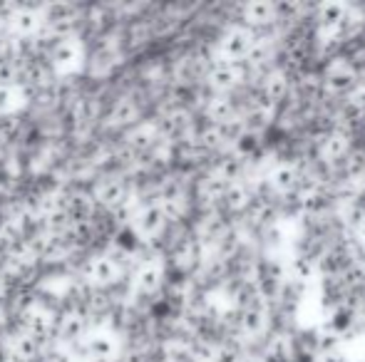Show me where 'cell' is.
I'll return each mask as SVG.
<instances>
[{
	"label": "cell",
	"mask_w": 365,
	"mask_h": 362,
	"mask_svg": "<svg viewBox=\"0 0 365 362\" xmlns=\"http://www.w3.org/2000/svg\"><path fill=\"white\" fill-rule=\"evenodd\" d=\"M85 275L95 285H100V288H110V285H115L122 278V271L115 266V261L110 256H95L85 266Z\"/></svg>",
	"instance_id": "obj_5"
},
{
	"label": "cell",
	"mask_w": 365,
	"mask_h": 362,
	"mask_svg": "<svg viewBox=\"0 0 365 362\" xmlns=\"http://www.w3.org/2000/svg\"><path fill=\"white\" fill-rule=\"evenodd\" d=\"M239 73H236L234 63H224V60H214L212 68L207 73V85L212 87L217 95H224V92H231L239 85Z\"/></svg>",
	"instance_id": "obj_7"
},
{
	"label": "cell",
	"mask_w": 365,
	"mask_h": 362,
	"mask_svg": "<svg viewBox=\"0 0 365 362\" xmlns=\"http://www.w3.org/2000/svg\"><path fill=\"white\" fill-rule=\"evenodd\" d=\"M236 115H239V112H236V105L231 97L217 95L207 102V117L212 119V124H224V122L234 119Z\"/></svg>",
	"instance_id": "obj_15"
},
{
	"label": "cell",
	"mask_w": 365,
	"mask_h": 362,
	"mask_svg": "<svg viewBox=\"0 0 365 362\" xmlns=\"http://www.w3.org/2000/svg\"><path fill=\"white\" fill-rule=\"evenodd\" d=\"M25 102V92L20 87H0V115H13Z\"/></svg>",
	"instance_id": "obj_23"
},
{
	"label": "cell",
	"mask_w": 365,
	"mask_h": 362,
	"mask_svg": "<svg viewBox=\"0 0 365 362\" xmlns=\"http://www.w3.org/2000/svg\"><path fill=\"white\" fill-rule=\"evenodd\" d=\"M85 348L95 360H112L120 353V343H117L115 335L107 333V330H97V333L87 335Z\"/></svg>",
	"instance_id": "obj_10"
},
{
	"label": "cell",
	"mask_w": 365,
	"mask_h": 362,
	"mask_svg": "<svg viewBox=\"0 0 365 362\" xmlns=\"http://www.w3.org/2000/svg\"><path fill=\"white\" fill-rule=\"evenodd\" d=\"M346 13H348V5H343V3H323V5H318L316 23L321 25L323 33H333Z\"/></svg>",
	"instance_id": "obj_17"
},
{
	"label": "cell",
	"mask_w": 365,
	"mask_h": 362,
	"mask_svg": "<svg viewBox=\"0 0 365 362\" xmlns=\"http://www.w3.org/2000/svg\"><path fill=\"white\" fill-rule=\"evenodd\" d=\"M164 358H167V362H197L192 355V348H189L187 343H182V340L169 343L167 348H164Z\"/></svg>",
	"instance_id": "obj_24"
},
{
	"label": "cell",
	"mask_w": 365,
	"mask_h": 362,
	"mask_svg": "<svg viewBox=\"0 0 365 362\" xmlns=\"http://www.w3.org/2000/svg\"><path fill=\"white\" fill-rule=\"evenodd\" d=\"M85 318H82L80 313H70L63 318V323H60V338L68 340V343H75V340L82 338V333H85Z\"/></svg>",
	"instance_id": "obj_20"
},
{
	"label": "cell",
	"mask_w": 365,
	"mask_h": 362,
	"mask_svg": "<svg viewBox=\"0 0 365 362\" xmlns=\"http://www.w3.org/2000/svg\"><path fill=\"white\" fill-rule=\"evenodd\" d=\"M127 198H130V188H127L125 181L122 179H107L97 186L92 201L100 203V206H105V208H110V211H115V208L122 206Z\"/></svg>",
	"instance_id": "obj_9"
},
{
	"label": "cell",
	"mask_w": 365,
	"mask_h": 362,
	"mask_svg": "<svg viewBox=\"0 0 365 362\" xmlns=\"http://www.w3.org/2000/svg\"><path fill=\"white\" fill-rule=\"evenodd\" d=\"M251 201H254V196H251V188H249V183H246V181L229 183L224 198H221V203H224L229 211H244V208H249Z\"/></svg>",
	"instance_id": "obj_14"
},
{
	"label": "cell",
	"mask_w": 365,
	"mask_h": 362,
	"mask_svg": "<svg viewBox=\"0 0 365 362\" xmlns=\"http://www.w3.org/2000/svg\"><path fill=\"white\" fill-rule=\"evenodd\" d=\"M358 238H361V246H365V226L358 231Z\"/></svg>",
	"instance_id": "obj_29"
},
{
	"label": "cell",
	"mask_w": 365,
	"mask_h": 362,
	"mask_svg": "<svg viewBox=\"0 0 365 362\" xmlns=\"http://www.w3.org/2000/svg\"><path fill=\"white\" fill-rule=\"evenodd\" d=\"M246 360V355L241 353V350H236V348H229V345H217L214 348V358L212 362H244Z\"/></svg>",
	"instance_id": "obj_26"
},
{
	"label": "cell",
	"mask_w": 365,
	"mask_h": 362,
	"mask_svg": "<svg viewBox=\"0 0 365 362\" xmlns=\"http://www.w3.org/2000/svg\"><path fill=\"white\" fill-rule=\"evenodd\" d=\"M341 223L348 228V231H361L365 226V206L363 203H348V206L341 208Z\"/></svg>",
	"instance_id": "obj_21"
},
{
	"label": "cell",
	"mask_w": 365,
	"mask_h": 362,
	"mask_svg": "<svg viewBox=\"0 0 365 362\" xmlns=\"http://www.w3.org/2000/svg\"><path fill=\"white\" fill-rule=\"evenodd\" d=\"M18 132V119L15 115H0V142H8Z\"/></svg>",
	"instance_id": "obj_27"
},
{
	"label": "cell",
	"mask_w": 365,
	"mask_h": 362,
	"mask_svg": "<svg viewBox=\"0 0 365 362\" xmlns=\"http://www.w3.org/2000/svg\"><path fill=\"white\" fill-rule=\"evenodd\" d=\"M164 283V268L157 261L142 263L135 271V285L140 293H157Z\"/></svg>",
	"instance_id": "obj_12"
},
{
	"label": "cell",
	"mask_w": 365,
	"mask_h": 362,
	"mask_svg": "<svg viewBox=\"0 0 365 362\" xmlns=\"http://www.w3.org/2000/svg\"><path fill=\"white\" fill-rule=\"evenodd\" d=\"M92 211H95V201H92V196H85V193H75V196L65 198V213H68L70 226H73V223L90 221Z\"/></svg>",
	"instance_id": "obj_13"
},
{
	"label": "cell",
	"mask_w": 365,
	"mask_h": 362,
	"mask_svg": "<svg viewBox=\"0 0 365 362\" xmlns=\"http://www.w3.org/2000/svg\"><path fill=\"white\" fill-rule=\"evenodd\" d=\"M45 25L43 10L35 8H18L13 15H10V28L18 38H33V35L40 33V28Z\"/></svg>",
	"instance_id": "obj_8"
},
{
	"label": "cell",
	"mask_w": 365,
	"mask_h": 362,
	"mask_svg": "<svg viewBox=\"0 0 365 362\" xmlns=\"http://www.w3.org/2000/svg\"><path fill=\"white\" fill-rule=\"evenodd\" d=\"M8 353H10V360L13 362H35L40 358V353H43V348H40L30 335L23 333L13 340V345H10Z\"/></svg>",
	"instance_id": "obj_16"
},
{
	"label": "cell",
	"mask_w": 365,
	"mask_h": 362,
	"mask_svg": "<svg viewBox=\"0 0 365 362\" xmlns=\"http://www.w3.org/2000/svg\"><path fill=\"white\" fill-rule=\"evenodd\" d=\"M82 60V48L75 38H63L50 48V63L58 70H75Z\"/></svg>",
	"instance_id": "obj_6"
},
{
	"label": "cell",
	"mask_w": 365,
	"mask_h": 362,
	"mask_svg": "<svg viewBox=\"0 0 365 362\" xmlns=\"http://www.w3.org/2000/svg\"><path fill=\"white\" fill-rule=\"evenodd\" d=\"M20 80V68L13 60H0V87H15Z\"/></svg>",
	"instance_id": "obj_25"
},
{
	"label": "cell",
	"mask_w": 365,
	"mask_h": 362,
	"mask_svg": "<svg viewBox=\"0 0 365 362\" xmlns=\"http://www.w3.org/2000/svg\"><path fill=\"white\" fill-rule=\"evenodd\" d=\"M346 105H351L353 110H358L361 115H365V85L361 82L356 90L348 95V100H346Z\"/></svg>",
	"instance_id": "obj_28"
},
{
	"label": "cell",
	"mask_w": 365,
	"mask_h": 362,
	"mask_svg": "<svg viewBox=\"0 0 365 362\" xmlns=\"http://www.w3.org/2000/svg\"><path fill=\"white\" fill-rule=\"evenodd\" d=\"M226 188H229V181H224L219 174H209L207 179L202 181V196L207 198V201H221L224 198V193H226Z\"/></svg>",
	"instance_id": "obj_22"
},
{
	"label": "cell",
	"mask_w": 365,
	"mask_h": 362,
	"mask_svg": "<svg viewBox=\"0 0 365 362\" xmlns=\"http://www.w3.org/2000/svg\"><path fill=\"white\" fill-rule=\"evenodd\" d=\"M266 328H269V310L266 308L239 310V330L246 338H261Z\"/></svg>",
	"instance_id": "obj_11"
},
{
	"label": "cell",
	"mask_w": 365,
	"mask_h": 362,
	"mask_svg": "<svg viewBox=\"0 0 365 362\" xmlns=\"http://www.w3.org/2000/svg\"><path fill=\"white\" fill-rule=\"evenodd\" d=\"M256 35L251 33L249 28H229L224 35L219 38V58L217 60H224V63H236V60H244L246 53L251 50L254 45Z\"/></svg>",
	"instance_id": "obj_1"
},
{
	"label": "cell",
	"mask_w": 365,
	"mask_h": 362,
	"mask_svg": "<svg viewBox=\"0 0 365 362\" xmlns=\"http://www.w3.org/2000/svg\"><path fill=\"white\" fill-rule=\"evenodd\" d=\"M291 275V280H296V283H311V278L316 275V261H311L308 256H303V253H298V256H293V261L289 263V268H286V278Z\"/></svg>",
	"instance_id": "obj_18"
},
{
	"label": "cell",
	"mask_w": 365,
	"mask_h": 362,
	"mask_svg": "<svg viewBox=\"0 0 365 362\" xmlns=\"http://www.w3.org/2000/svg\"><path fill=\"white\" fill-rule=\"evenodd\" d=\"M137 117H140V107H137V102H132V100H120L110 112L112 124H122V127L137 122Z\"/></svg>",
	"instance_id": "obj_19"
},
{
	"label": "cell",
	"mask_w": 365,
	"mask_h": 362,
	"mask_svg": "<svg viewBox=\"0 0 365 362\" xmlns=\"http://www.w3.org/2000/svg\"><path fill=\"white\" fill-rule=\"evenodd\" d=\"M358 85H361V73L346 63L331 65L326 70V78H323V90L331 95H351Z\"/></svg>",
	"instance_id": "obj_2"
},
{
	"label": "cell",
	"mask_w": 365,
	"mask_h": 362,
	"mask_svg": "<svg viewBox=\"0 0 365 362\" xmlns=\"http://www.w3.org/2000/svg\"><path fill=\"white\" fill-rule=\"evenodd\" d=\"M351 151V137L341 129H333L328 134L321 137L318 142V159H323L326 164H338L343 161Z\"/></svg>",
	"instance_id": "obj_4"
},
{
	"label": "cell",
	"mask_w": 365,
	"mask_h": 362,
	"mask_svg": "<svg viewBox=\"0 0 365 362\" xmlns=\"http://www.w3.org/2000/svg\"><path fill=\"white\" fill-rule=\"evenodd\" d=\"M132 228H135L137 236L142 238H154L167 228V216H164L162 206L157 203H147L137 211L135 221H132Z\"/></svg>",
	"instance_id": "obj_3"
}]
</instances>
